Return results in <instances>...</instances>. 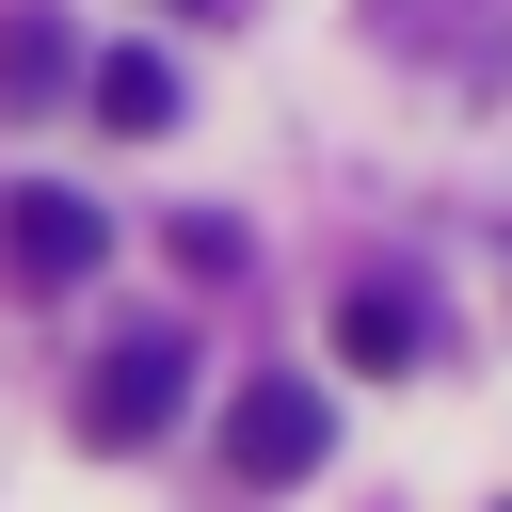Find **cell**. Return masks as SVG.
<instances>
[{
    "instance_id": "obj_5",
    "label": "cell",
    "mask_w": 512,
    "mask_h": 512,
    "mask_svg": "<svg viewBox=\"0 0 512 512\" xmlns=\"http://www.w3.org/2000/svg\"><path fill=\"white\" fill-rule=\"evenodd\" d=\"M336 352H352V368H416V352H432V304H416V288H352V304H336Z\"/></svg>"
},
{
    "instance_id": "obj_1",
    "label": "cell",
    "mask_w": 512,
    "mask_h": 512,
    "mask_svg": "<svg viewBox=\"0 0 512 512\" xmlns=\"http://www.w3.org/2000/svg\"><path fill=\"white\" fill-rule=\"evenodd\" d=\"M96 256H112V224H96L80 192H48V176H32V192H0V272H16L32 304H64Z\"/></svg>"
},
{
    "instance_id": "obj_2",
    "label": "cell",
    "mask_w": 512,
    "mask_h": 512,
    "mask_svg": "<svg viewBox=\"0 0 512 512\" xmlns=\"http://www.w3.org/2000/svg\"><path fill=\"white\" fill-rule=\"evenodd\" d=\"M176 384H192V352H176V336H128V352H96L80 432H96V448H160V432H176Z\"/></svg>"
},
{
    "instance_id": "obj_6",
    "label": "cell",
    "mask_w": 512,
    "mask_h": 512,
    "mask_svg": "<svg viewBox=\"0 0 512 512\" xmlns=\"http://www.w3.org/2000/svg\"><path fill=\"white\" fill-rule=\"evenodd\" d=\"M64 80H80L64 16H0V96H64Z\"/></svg>"
},
{
    "instance_id": "obj_7",
    "label": "cell",
    "mask_w": 512,
    "mask_h": 512,
    "mask_svg": "<svg viewBox=\"0 0 512 512\" xmlns=\"http://www.w3.org/2000/svg\"><path fill=\"white\" fill-rule=\"evenodd\" d=\"M176 16H240V0H176Z\"/></svg>"
},
{
    "instance_id": "obj_3",
    "label": "cell",
    "mask_w": 512,
    "mask_h": 512,
    "mask_svg": "<svg viewBox=\"0 0 512 512\" xmlns=\"http://www.w3.org/2000/svg\"><path fill=\"white\" fill-rule=\"evenodd\" d=\"M320 448H336V400L256 368V384H240V416H224V464H240V480H320Z\"/></svg>"
},
{
    "instance_id": "obj_4",
    "label": "cell",
    "mask_w": 512,
    "mask_h": 512,
    "mask_svg": "<svg viewBox=\"0 0 512 512\" xmlns=\"http://www.w3.org/2000/svg\"><path fill=\"white\" fill-rule=\"evenodd\" d=\"M80 96H96V128H176V64L160 48H96Z\"/></svg>"
}]
</instances>
